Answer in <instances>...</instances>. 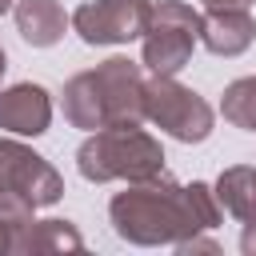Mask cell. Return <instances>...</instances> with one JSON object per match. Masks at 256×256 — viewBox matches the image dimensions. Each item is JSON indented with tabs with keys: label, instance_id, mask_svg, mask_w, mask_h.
Segmentation results:
<instances>
[{
	"label": "cell",
	"instance_id": "1",
	"mask_svg": "<svg viewBox=\"0 0 256 256\" xmlns=\"http://www.w3.org/2000/svg\"><path fill=\"white\" fill-rule=\"evenodd\" d=\"M108 220L120 240L140 248H160V244H180L204 228H216L220 200L216 188H208L204 180L176 184L168 172H156L116 192L108 204Z\"/></svg>",
	"mask_w": 256,
	"mask_h": 256
},
{
	"label": "cell",
	"instance_id": "2",
	"mask_svg": "<svg viewBox=\"0 0 256 256\" xmlns=\"http://www.w3.org/2000/svg\"><path fill=\"white\" fill-rule=\"evenodd\" d=\"M144 72L140 64L124 60V56H108L104 64L76 72L64 92V116L72 128L96 132L108 124H140L144 120Z\"/></svg>",
	"mask_w": 256,
	"mask_h": 256
},
{
	"label": "cell",
	"instance_id": "3",
	"mask_svg": "<svg viewBox=\"0 0 256 256\" xmlns=\"http://www.w3.org/2000/svg\"><path fill=\"white\" fill-rule=\"evenodd\" d=\"M76 168L92 184H108V180L136 184L164 172V148L140 124H108V128H96L76 148Z\"/></svg>",
	"mask_w": 256,
	"mask_h": 256
},
{
	"label": "cell",
	"instance_id": "4",
	"mask_svg": "<svg viewBox=\"0 0 256 256\" xmlns=\"http://www.w3.org/2000/svg\"><path fill=\"white\" fill-rule=\"evenodd\" d=\"M144 120H152L180 144H200L212 136L216 112L200 92H192L176 76H152L144 84Z\"/></svg>",
	"mask_w": 256,
	"mask_h": 256
},
{
	"label": "cell",
	"instance_id": "5",
	"mask_svg": "<svg viewBox=\"0 0 256 256\" xmlns=\"http://www.w3.org/2000/svg\"><path fill=\"white\" fill-rule=\"evenodd\" d=\"M144 40V68L152 76H176L200 40V12L184 0H160L152 8Z\"/></svg>",
	"mask_w": 256,
	"mask_h": 256
},
{
	"label": "cell",
	"instance_id": "6",
	"mask_svg": "<svg viewBox=\"0 0 256 256\" xmlns=\"http://www.w3.org/2000/svg\"><path fill=\"white\" fill-rule=\"evenodd\" d=\"M148 0H88L72 12V28L84 44H128L148 32Z\"/></svg>",
	"mask_w": 256,
	"mask_h": 256
},
{
	"label": "cell",
	"instance_id": "7",
	"mask_svg": "<svg viewBox=\"0 0 256 256\" xmlns=\"http://www.w3.org/2000/svg\"><path fill=\"white\" fill-rule=\"evenodd\" d=\"M0 184L8 192L24 196L32 208H48V204H56L64 196L60 172L40 152H32L28 144L8 140V136H0Z\"/></svg>",
	"mask_w": 256,
	"mask_h": 256
},
{
	"label": "cell",
	"instance_id": "8",
	"mask_svg": "<svg viewBox=\"0 0 256 256\" xmlns=\"http://www.w3.org/2000/svg\"><path fill=\"white\" fill-rule=\"evenodd\" d=\"M52 124V96L48 88L24 80L0 92V128L12 136H44Z\"/></svg>",
	"mask_w": 256,
	"mask_h": 256
},
{
	"label": "cell",
	"instance_id": "9",
	"mask_svg": "<svg viewBox=\"0 0 256 256\" xmlns=\"http://www.w3.org/2000/svg\"><path fill=\"white\" fill-rule=\"evenodd\" d=\"M256 40V20L248 8H208L200 16V44L212 56H240Z\"/></svg>",
	"mask_w": 256,
	"mask_h": 256
},
{
	"label": "cell",
	"instance_id": "10",
	"mask_svg": "<svg viewBox=\"0 0 256 256\" xmlns=\"http://www.w3.org/2000/svg\"><path fill=\"white\" fill-rule=\"evenodd\" d=\"M12 16H16L20 40L32 44V48H52V44H60L64 24H68L60 0H16V4H12Z\"/></svg>",
	"mask_w": 256,
	"mask_h": 256
},
{
	"label": "cell",
	"instance_id": "11",
	"mask_svg": "<svg viewBox=\"0 0 256 256\" xmlns=\"http://www.w3.org/2000/svg\"><path fill=\"white\" fill-rule=\"evenodd\" d=\"M84 236L72 220H24L16 224V252H80Z\"/></svg>",
	"mask_w": 256,
	"mask_h": 256
},
{
	"label": "cell",
	"instance_id": "12",
	"mask_svg": "<svg viewBox=\"0 0 256 256\" xmlns=\"http://www.w3.org/2000/svg\"><path fill=\"white\" fill-rule=\"evenodd\" d=\"M216 200L236 220H256V168H248V164L224 168L216 180Z\"/></svg>",
	"mask_w": 256,
	"mask_h": 256
},
{
	"label": "cell",
	"instance_id": "13",
	"mask_svg": "<svg viewBox=\"0 0 256 256\" xmlns=\"http://www.w3.org/2000/svg\"><path fill=\"white\" fill-rule=\"evenodd\" d=\"M220 112H224L228 124H236V128H244V132H256V76L232 80V84L224 88Z\"/></svg>",
	"mask_w": 256,
	"mask_h": 256
},
{
	"label": "cell",
	"instance_id": "14",
	"mask_svg": "<svg viewBox=\"0 0 256 256\" xmlns=\"http://www.w3.org/2000/svg\"><path fill=\"white\" fill-rule=\"evenodd\" d=\"M172 248H176L180 256H192V252H220V244H216V240H204L200 232L188 236V240H180V244H172Z\"/></svg>",
	"mask_w": 256,
	"mask_h": 256
},
{
	"label": "cell",
	"instance_id": "15",
	"mask_svg": "<svg viewBox=\"0 0 256 256\" xmlns=\"http://www.w3.org/2000/svg\"><path fill=\"white\" fill-rule=\"evenodd\" d=\"M240 252H244V256H256V220H244V232H240Z\"/></svg>",
	"mask_w": 256,
	"mask_h": 256
},
{
	"label": "cell",
	"instance_id": "16",
	"mask_svg": "<svg viewBox=\"0 0 256 256\" xmlns=\"http://www.w3.org/2000/svg\"><path fill=\"white\" fill-rule=\"evenodd\" d=\"M4 252H16V224L12 220H0V256Z\"/></svg>",
	"mask_w": 256,
	"mask_h": 256
},
{
	"label": "cell",
	"instance_id": "17",
	"mask_svg": "<svg viewBox=\"0 0 256 256\" xmlns=\"http://www.w3.org/2000/svg\"><path fill=\"white\" fill-rule=\"evenodd\" d=\"M208 8H248L252 0H204Z\"/></svg>",
	"mask_w": 256,
	"mask_h": 256
},
{
	"label": "cell",
	"instance_id": "18",
	"mask_svg": "<svg viewBox=\"0 0 256 256\" xmlns=\"http://www.w3.org/2000/svg\"><path fill=\"white\" fill-rule=\"evenodd\" d=\"M4 68H8V56H4V48H0V80H4Z\"/></svg>",
	"mask_w": 256,
	"mask_h": 256
},
{
	"label": "cell",
	"instance_id": "19",
	"mask_svg": "<svg viewBox=\"0 0 256 256\" xmlns=\"http://www.w3.org/2000/svg\"><path fill=\"white\" fill-rule=\"evenodd\" d=\"M12 4H16V0H0V16H4V12L12 8Z\"/></svg>",
	"mask_w": 256,
	"mask_h": 256
}]
</instances>
